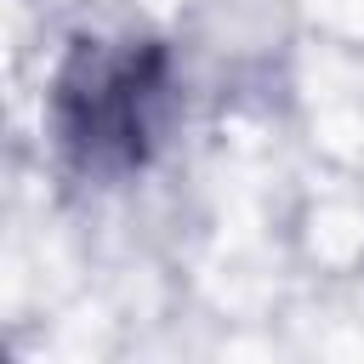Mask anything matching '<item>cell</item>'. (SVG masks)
<instances>
[{
  "label": "cell",
  "mask_w": 364,
  "mask_h": 364,
  "mask_svg": "<svg viewBox=\"0 0 364 364\" xmlns=\"http://www.w3.org/2000/svg\"><path fill=\"white\" fill-rule=\"evenodd\" d=\"M46 114L51 148L74 182H131L154 165L176 114L171 46L148 34H80L51 74Z\"/></svg>",
  "instance_id": "obj_1"
}]
</instances>
